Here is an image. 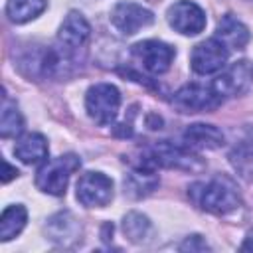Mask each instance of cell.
I'll list each match as a JSON object with an SVG mask.
<instances>
[{"label":"cell","mask_w":253,"mask_h":253,"mask_svg":"<svg viewBox=\"0 0 253 253\" xmlns=\"http://www.w3.org/2000/svg\"><path fill=\"white\" fill-rule=\"evenodd\" d=\"M231 164L243 176H253V130H249L229 154Z\"/></svg>","instance_id":"21"},{"label":"cell","mask_w":253,"mask_h":253,"mask_svg":"<svg viewBox=\"0 0 253 253\" xmlns=\"http://www.w3.org/2000/svg\"><path fill=\"white\" fill-rule=\"evenodd\" d=\"M190 200L210 213H229L239 208V194L227 180H210V182H198L188 192Z\"/></svg>","instance_id":"1"},{"label":"cell","mask_w":253,"mask_h":253,"mask_svg":"<svg viewBox=\"0 0 253 253\" xmlns=\"http://www.w3.org/2000/svg\"><path fill=\"white\" fill-rule=\"evenodd\" d=\"M121 107V93L111 83H97L89 87L85 95L87 115L101 126H109L115 123Z\"/></svg>","instance_id":"3"},{"label":"cell","mask_w":253,"mask_h":253,"mask_svg":"<svg viewBox=\"0 0 253 253\" xmlns=\"http://www.w3.org/2000/svg\"><path fill=\"white\" fill-rule=\"evenodd\" d=\"M45 231H47V237L53 243L67 247V245H71V243H75L79 239L81 225L73 217L71 211H59L53 217H49V221L45 225Z\"/></svg>","instance_id":"13"},{"label":"cell","mask_w":253,"mask_h":253,"mask_svg":"<svg viewBox=\"0 0 253 253\" xmlns=\"http://www.w3.org/2000/svg\"><path fill=\"white\" fill-rule=\"evenodd\" d=\"M156 186H158V176L154 174V166L144 160H140L132 168V172L125 178V190L134 198H142L150 194Z\"/></svg>","instance_id":"17"},{"label":"cell","mask_w":253,"mask_h":253,"mask_svg":"<svg viewBox=\"0 0 253 253\" xmlns=\"http://www.w3.org/2000/svg\"><path fill=\"white\" fill-rule=\"evenodd\" d=\"M152 22H154L152 12L134 2H119L111 10V24L125 36H132L138 30L150 26Z\"/></svg>","instance_id":"11"},{"label":"cell","mask_w":253,"mask_h":253,"mask_svg":"<svg viewBox=\"0 0 253 253\" xmlns=\"http://www.w3.org/2000/svg\"><path fill=\"white\" fill-rule=\"evenodd\" d=\"M45 0H8L6 4V16L14 24H24L34 18H38L45 10Z\"/></svg>","instance_id":"19"},{"label":"cell","mask_w":253,"mask_h":253,"mask_svg":"<svg viewBox=\"0 0 253 253\" xmlns=\"http://www.w3.org/2000/svg\"><path fill=\"white\" fill-rule=\"evenodd\" d=\"M253 83V65L247 59L231 63L219 77L213 79V89L221 99L243 95Z\"/></svg>","instance_id":"9"},{"label":"cell","mask_w":253,"mask_h":253,"mask_svg":"<svg viewBox=\"0 0 253 253\" xmlns=\"http://www.w3.org/2000/svg\"><path fill=\"white\" fill-rule=\"evenodd\" d=\"M221 103H223V99L217 95V91L213 89L211 83L210 85L188 83L174 93V105L184 111H190V113L211 111V109L219 107Z\"/></svg>","instance_id":"7"},{"label":"cell","mask_w":253,"mask_h":253,"mask_svg":"<svg viewBox=\"0 0 253 253\" xmlns=\"http://www.w3.org/2000/svg\"><path fill=\"white\" fill-rule=\"evenodd\" d=\"M123 231L130 241L140 243L150 235V221L146 215H142L138 211H130L123 219Z\"/></svg>","instance_id":"22"},{"label":"cell","mask_w":253,"mask_h":253,"mask_svg":"<svg viewBox=\"0 0 253 253\" xmlns=\"http://www.w3.org/2000/svg\"><path fill=\"white\" fill-rule=\"evenodd\" d=\"M182 251H206L208 249V243L200 237V235H190L182 245H180Z\"/></svg>","instance_id":"23"},{"label":"cell","mask_w":253,"mask_h":253,"mask_svg":"<svg viewBox=\"0 0 253 253\" xmlns=\"http://www.w3.org/2000/svg\"><path fill=\"white\" fill-rule=\"evenodd\" d=\"M168 24L184 34V36H198L206 28V12L192 0H178L168 8Z\"/></svg>","instance_id":"10"},{"label":"cell","mask_w":253,"mask_h":253,"mask_svg":"<svg viewBox=\"0 0 253 253\" xmlns=\"http://www.w3.org/2000/svg\"><path fill=\"white\" fill-rule=\"evenodd\" d=\"M89 36H91V26L85 20V16L79 14V12H69L65 16L63 24L59 26L57 42H59L61 47H65L69 51H75L89 40Z\"/></svg>","instance_id":"12"},{"label":"cell","mask_w":253,"mask_h":253,"mask_svg":"<svg viewBox=\"0 0 253 253\" xmlns=\"http://www.w3.org/2000/svg\"><path fill=\"white\" fill-rule=\"evenodd\" d=\"M16 176H18V170H16V168H12V166L4 160V176H2V182L6 184V182H10V180H12V178H16Z\"/></svg>","instance_id":"24"},{"label":"cell","mask_w":253,"mask_h":253,"mask_svg":"<svg viewBox=\"0 0 253 253\" xmlns=\"http://www.w3.org/2000/svg\"><path fill=\"white\" fill-rule=\"evenodd\" d=\"M184 144L192 150H211L223 144V132L213 126V125H204V123H196L190 125L184 134Z\"/></svg>","instance_id":"15"},{"label":"cell","mask_w":253,"mask_h":253,"mask_svg":"<svg viewBox=\"0 0 253 253\" xmlns=\"http://www.w3.org/2000/svg\"><path fill=\"white\" fill-rule=\"evenodd\" d=\"M215 38L227 47V49H243L249 40H251V34L247 30V26L237 20L233 14H225L221 16V20L217 22V28H215Z\"/></svg>","instance_id":"14"},{"label":"cell","mask_w":253,"mask_h":253,"mask_svg":"<svg viewBox=\"0 0 253 253\" xmlns=\"http://www.w3.org/2000/svg\"><path fill=\"white\" fill-rule=\"evenodd\" d=\"M22 130H24V119H22L18 107L8 97H4L2 115H0V136L14 138V136L22 134Z\"/></svg>","instance_id":"20"},{"label":"cell","mask_w":253,"mask_h":253,"mask_svg":"<svg viewBox=\"0 0 253 253\" xmlns=\"http://www.w3.org/2000/svg\"><path fill=\"white\" fill-rule=\"evenodd\" d=\"M140 160H144L152 166H164V168H176V170H200L202 168V160L198 156H194L188 146L184 148V146H178L168 140L150 144L142 152Z\"/></svg>","instance_id":"4"},{"label":"cell","mask_w":253,"mask_h":253,"mask_svg":"<svg viewBox=\"0 0 253 253\" xmlns=\"http://www.w3.org/2000/svg\"><path fill=\"white\" fill-rule=\"evenodd\" d=\"M28 221V211L22 204H12L2 211L0 217V241H10L14 239L26 225Z\"/></svg>","instance_id":"18"},{"label":"cell","mask_w":253,"mask_h":253,"mask_svg":"<svg viewBox=\"0 0 253 253\" xmlns=\"http://www.w3.org/2000/svg\"><path fill=\"white\" fill-rule=\"evenodd\" d=\"M227 55L229 49L217 38H210L192 49L190 65L198 75H211L225 67Z\"/></svg>","instance_id":"8"},{"label":"cell","mask_w":253,"mask_h":253,"mask_svg":"<svg viewBox=\"0 0 253 253\" xmlns=\"http://www.w3.org/2000/svg\"><path fill=\"white\" fill-rule=\"evenodd\" d=\"M81 166V160L75 154H63L57 158L47 160L36 174V186L43 194L49 196H63L69 176Z\"/></svg>","instance_id":"2"},{"label":"cell","mask_w":253,"mask_h":253,"mask_svg":"<svg viewBox=\"0 0 253 253\" xmlns=\"http://www.w3.org/2000/svg\"><path fill=\"white\" fill-rule=\"evenodd\" d=\"M47 140L43 134L40 132H30V134H24L16 146H14V154L20 162L24 164H40L43 160H47Z\"/></svg>","instance_id":"16"},{"label":"cell","mask_w":253,"mask_h":253,"mask_svg":"<svg viewBox=\"0 0 253 253\" xmlns=\"http://www.w3.org/2000/svg\"><path fill=\"white\" fill-rule=\"evenodd\" d=\"M176 51L168 43L160 40H144L132 45V57L148 71L154 75H160L170 69V63L174 59Z\"/></svg>","instance_id":"5"},{"label":"cell","mask_w":253,"mask_h":253,"mask_svg":"<svg viewBox=\"0 0 253 253\" xmlns=\"http://www.w3.org/2000/svg\"><path fill=\"white\" fill-rule=\"evenodd\" d=\"M77 200L85 208H105L113 200V180L103 172H85L77 180Z\"/></svg>","instance_id":"6"}]
</instances>
